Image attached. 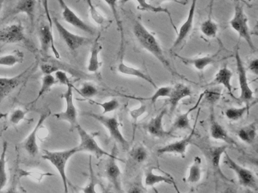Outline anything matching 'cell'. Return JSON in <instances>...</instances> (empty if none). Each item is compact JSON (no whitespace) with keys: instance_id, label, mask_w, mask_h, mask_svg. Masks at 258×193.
Masks as SVG:
<instances>
[{"instance_id":"obj_20","label":"cell","mask_w":258,"mask_h":193,"mask_svg":"<svg viewBox=\"0 0 258 193\" xmlns=\"http://www.w3.org/2000/svg\"><path fill=\"white\" fill-rule=\"evenodd\" d=\"M192 95V91L190 87L183 83H177L172 87L171 92L168 98L169 110L170 114L174 113L176 107L179 105L182 100L186 98H190Z\"/></svg>"},{"instance_id":"obj_28","label":"cell","mask_w":258,"mask_h":193,"mask_svg":"<svg viewBox=\"0 0 258 193\" xmlns=\"http://www.w3.org/2000/svg\"><path fill=\"white\" fill-rule=\"evenodd\" d=\"M36 0H19L13 8L10 15L25 14L29 18L31 24H34L35 18Z\"/></svg>"},{"instance_id":"obj_8","label":"cell","mask_w":258,"mask_h":193,"mask_svg":"<svg viewBox=\"0 0 258 193\" xmlns=\"http://www.w3.org/2000/svg\"><path fill=\"white\" fill-rule=\"evenodd\" d=\"M224 155L225 164L235 172L240 185L251 189L257 190V179L254 173L249 169L242 167L235 162L227 152H225Z\"/></svg>"},{"instance_id":"obj_35","label":"cell","mask_w":258,"mask_h":193,"mask_svg":"<svg viewBox=\"0 0 258 193\" xmlns=\"http://www.w3.org/2000/svg\"><path fill=\"white\" fill-rule=\"evenodd\" d=\"M57 84L56 79L53 74H45L42 77L41 85H40V90L37 93V98L34 101L31 103V104H34L37 101L40 99L43 95L49 91L54 85Z\"/></svg>"},{"instance_id":"obj_33","label":"cell","mask_w":258,"mask_h":193,"mask_svg":"<svg viewBox=\"0 0 258 193\" xmlns=\"http://www.w3.org/2000/svg\"><path fill=\"white\" fill-rule=\"evenodd\" d=\"M25 54L19 50H16L13 52L0 56V66L13 67L19 63H23Z\"/></svg>"},{"instance_id":"obj_7","label":"cell","mask_w":258,"mask_h":193,"mask_svg":"<svg viewBox=\"0 0 258 193\" xmlns=\"http://www.w3.org/2000/svg\"><path fill=\"white\" fill-rule=\"evenodd\" d=\"M236 63L237 74H238V84H239V100L242 102L250 104L253 99V91L249 85L247 81V70L240 56L239 48H235L233 54Z\"/></svg>"},{"instance_id":"obj_40","label":"cell","mask_w":258,"mask_h":193,"mask_svg":"<svg viewBox=\"0 0 258 193\" xmlns=\"http://www.w3.org/2000/svg\"><path fill=\"white\" fill-rule=\"evenodd\" d=\"M90 179L89 182L86 186L82 188V191L84 193H111L108 190L105 191H99L97 190V186L99 185L97 179H96V175H95L94 170L92 167L91 158H90Z\"/></svg>"},{"instance_id":"obj_16","label":"cell","mask_w":258,"mask_h":193,"mask_svg":"<svg viewBox=\"0 0 258 193\" xmlns=\"http://www.w3.org/2000/svg\"><path fill=\"white\" fill-rule=\"evenodd\" d=\"M49 115H50V111L46 112V113H43V114L40 115L34 129L22 143V146H23L24 149L31 156L34 157L38 154L39 146L38 143H37V134H38L39 131H40L41 127H43L45 121L49 117Z\"/></svg>"},{"instance_id":"obj_43","label":"cell","mask_w":258,"mask_h":193,"mask_svg":"<svg viewBox=\"0 0 258 193\" xmlns=\"http://www.w3.org/2000/svg\"><path fill=\"white\" fill-rule=\"evenodd\" d=\"M222 96V89L216 86H211L204 91L203 99L209 105L213 106L218 102Z\"/></svg>"},{"instance_id":"obj_11","label":"cell","mask_w":258,"mask_h":193,"mask_svg":"<svg viewBox=\"0 0 258 193\" xmlns=\"http://www.w3.org/2000/svg\"><path fill=\"white\" fill-rule=\"evenodd\" d=\"M57 1L61 9V16H62L63 20L67 24H69L75 28L82 30L88 34H94V29L87 24L81 17L78 16L76 12L69 7V5L66 3L64 0H57Z\"/></svg>"},{"instance_id":"obj_27","label":"cell","mask_w":258,"mask_h":193,"mask_svg":"<svg viewBox=\"0 0 258 193\" xmlns=\"http://www.w3.org/2000/svg\"><path fill=\"white\" fill-rule=\"evenodd\" d=\"M99 39H100V34H99L97 38L95 39L90 49V57L87 63V70L92 73L97 72L102 66V62L99 60V54L102 51V45Z\"/></svg>"},{"instance_id":"obj_24","label":"cell","mask_w":258,"mask_h":193,"mask_svg":"<svg viewBox=\"0 0 258 193\" xmlns=\"http://www.w3.org/2000/svg\"><path fill=\"white\" fill-rule=\"evenodd\" d=\"M232 76H233V73H232V71L227 66H223L219 69L212 81H210L206 86H208V87L217 85L223 86L227 90L230 96L232 98H235L233 94V87H232V83H231Z\"/></svg>"},{"instance_id":"obj_57","label":"cell","mask_w":258,"mask_h":193,"mask_svg":"<svg viewBox=\"0 0 258 193\" xmlns=\"http://www.w3.org/2000/svg\"><path fill=\"white\" fill-rule=\"evenodd\" d=\"M153 190L154 191H155V193H160L159 191H158V189H157L156 188H155V187H153Z\"/></svg>"},{"instance_id":"obj_48","label":"cell","mask_w":258,"mask_h":193,"mask_svg":"<svg viewBox=\"0 0 258 193\" xmlns=\"http://www.w3.org/2000/svg\"><path fill=\"white\" fill-rule=\"evenodd\" d=\"M27 111L22 108H17L12 112L10 116V122L13 125H17L26 119Z\"/></svg>"},{"instance_id":"obj_32","label":"cell","mask_w":258,"mask_h":193,"mask_svg":"<svg viewBox=\"0 0 258 193\" xmlns=\"http://www.w3.org/2000/svg\"><path fill=\"white\" fill-rule=\"evenodd\" d=\"M238 138L247 144H252L256 140L257 135V126L256 122H252L240 128L237 132Z\"/></svg>"},{"instance_id":"obj_26","label":"cell","mask_w":258,"mask_h":193,"mask_svg":"<svg viewBox=\"0 0 258 193\" xmlns=\"http://www.w3.org/2000/svg\"><path fill=\"white\" fill-rule=\"evenodd\" d=\"M117 71L120 74L123 75H128V76L137 77V78H141L144 80L146 82L149 83V84L152 86L155 89L158 88L156 83L154 81L153 78L150 75L146 74L144 71L141 70L138 68L134 67V66H129L126 64L123 61V59L120 60V63L117 65Z\"/></svg>"},{"instance_id":"obj_54","label":"cell","mask_w":258,"mask_h":193,"mask_svg":"<svg viewBox=\"0 0 258 193\" xmlns=\"http://www.w3.org/2000/svg\"><path fill=\"white\" fill-rule=\"evenodd\" d=\"M161 2H175V3H179V4L185 5V3H182L181 1H178V0H161Z\"/></svg>"},{"instance_id":"obj_15","label":"cell","mask_w":258,"mask_h":193,"mask_svg":"<svg viewBox=\"0 0 258 193\" xmlns=\"http://www.w3.org/2000/svg\"><path fill=\"white\" fill-rule=\"evenodd\" d=\"M196 123H195L194 126L191 128V132L179 140L173 142V143H169L165 145L162 147L159 148L157 151L158 155H164V154H176V155H180L182 158H185V154H186L187 148L189 146L191 140H192L193 136L196 131Z\"/></svg>"},{"instance_id":"obj_42","label":"cell","mask_w":258,"mask_h":193,"mask_svg":"<svg viewBox=\"0 0 258 193\" xmlns=\"http://www.w3.org/2000/svg\"><path fill=\"white\" fill-rule=\"evenodd\" d=\"M55 176L54 173H49V172H43L40 170H26L25 169H19V178L29 177L37 182H41L43 179L46 176Z\"/></svg>"},{"instance_id":"obj_44","label":"cell","mask_w":258,"mask_h":193,"mask_svg":"<svg viewBox=\"0 0 258 193\" xmlns=\"http://www.w3.org/2000/svg\"><path fill=\"white\" fill-rule=\"evenodd\" d=\"M80 95L85 99H91L99 93L97 87L93 83L86 81L81 84V87L76 89Z\"/></svg>"},{"instance_id":"obj_9","label":"cell","mask_w":258,"mask_h":193,"mask_svg":"<svg viewBox=\"0 0 258 193\" xmlns=\"http://www.w3.org/2000/svg\"><path fill=\"white\" fill-rule=\"evenodd\" d=\"M52 24L55 25L60 38L64 41L68 48L72 51H77L78 48L90 42V39L88 38L69 31L57 18H52Z\"/></svg>"},{"instance_id":"obj_25","label":"cell","mask_w":258,"mask_h":193,"mask_svg":"<svg viewBox=\"0 0 258 193\" xmlns=\"http://www.w3.org/2000/svg\"><path fill=\"white\" fill-rule=\"evenodd\" d=\"M204 92H202L200 95H199V100H198L196 104L193 106L191 108H190L188 111L185 113H182V114L179 115L175 119L174 122H173V125H172L171 128L169 130L170 133H173V131H177V130H191V123H190L189 116L195 110L199 108V105H200L201 102L203 100Z\"/></svg>"},{"instance_id":"obj_4","label":"cell","mask_w":258,"mask_h":193,"mask_svg":"<svg viewBox=\"0 0 258 193\" xmlns=\"http://www.w3.org/2000/svg\"><path fill=\"white\" fill-rule=\"evenodd\" d=\"M84 114L93 118V119L98 121L99 123L102 124L109 133L111 139L115 140L125 150H129V142L126 140L124 136L122 134L120 129V123H119L118 119L116 116H111L110 117V116H106L105 115L97 114V113H84Z\"/></svg>"},{"instance_id":"obj_45","label":"cell","mask_w":258,"mask_h":193,"mask_svg":"<svg viewBox=\"0 0 258 193\" xmlns=\"http://www.w3.org/2000/svg\"><path fill=\"white\" fill-rule=\"evenodd\" d=\"M90 101L93 103V104H95V105L102 107V110H103V112L102 113V115L115 111L120 107V103L115 98H113V99L102 103L96 102V101H91V100H90Z\"/></svg>"},{"instance_id":"obj_14","label":"cell","mask_w":258,"mask_h":193,"mask_svg":"<svg viewBox=\"0 0 258 193\" xmlns=\"http://www.w3.org/2000/svg\"><path fill=\"white\" fill-rule=\"evenodd\" d=\"M117 147L114 146L112 152L108 156V160L105 166V175L116 191L121 192V170L117 163Z\"/></svg>"},{"instance_id":"obj_22","label":"cell","mask_w":258,"mask_h":193,"mask_svg":"<svg viewBox=\"0 0 258 193\" xmlns=\"http://www.w3.org/2000/svg\"><path fill=\"white\" fill-rule=\"evenodd\" d=\"M209 131L210 135L214 140H220V141L224 142L226 144L230 145V146H236L235 140L229 135L223 125H220L217 122L213 110L211 113V117H210Z\"/></svg>"},{"instance_id":"obj_36","label":"cell","mask_w":258,"mask_h":193,"mask_svg":"<svg viewBox=\"0 0 258 193\" xmlns=\"http://www.w3.org/2000/svg\"><path fill=\"white\" fill-rule=\"evenodd\" d=\"M8 149V143L4 142L3 150L0 155V192L7 185L8 181V175L7 172V153Z\"/></svg>"},{"instance_id":"obj_37","label":"cell","mask_w":258,"mask_h":193,"mask_svg":"<svg viewBox=\"0 0 258 193\" xmlns=\"http://www.w3.org/2000/svg\"><path fill=\"white\" fill-rule=\"evenodd\" d=\"M201 32L202 35L208 39H214L218 33V24L211 18V15L201 24Z\"/></svg>"},{"instance_id":"obj_2","label":"cell","mask_w":258,"mask_h":193,"mask_svg":"<svg viewBox=\"0 0 258 193\" xmlns=\"http://www.w3.org/2000/svg\"><path fill=\"white\" fill-rule=\"evenodd\" d=\"M79 152L78 146L61 151L43 150L42 158L49 161L56 169L61 176L64 187V193H69V179L66 174V167L70 158Z\"/></svg>"},{"instance_id":"obj_12","label":"cell","mask_w":258,"mask_h":193,"mask_svg":"<svg viewBox=\"0 0 258 193\" xmlns=\"http://www.w3.org/2000/svg\"><path fill=\"white\" fill-rule=\"evenodd\" d=\"M197 1L198 0H191V6H190L189 10H188L186 19L182 23V25L179 27V30L176 32L177 36L173 42V46L171 47V51L180 46L185 41H186L189 35L191 34L193 30V26H194Z\"/></svg>"},{"instance_id":"obj_29","label":"cell","mask_w":258,"mask_h":193,"mask_svg":"<svg viewBox=\"0 0 258 193\" xmlns=\"http://www.w3.org/2000/svg\"><path fill=\"white\" fill-rule=\"evenodd\" d=\"M131 1H135L138 3V9L143 12H152V13H164L167 14L170 18V22H171L172 26L175 29L176 32V28L173 24V19H172L171 14L169 12L168 9L165 8L161 7V6H155L151 3H148L147 0H120V3L121 4H126Z\"/></svg>"},{"instance_id":"obj_30","label":"cell","mask_w":258,"mask_h":193,"mask_svg":"<svg viewBox=\"0 0 258 193\" xmlns=\"http://www.w3.org/2000/svg\"><path fill=\"white\" fill-rule=\"evenodd\" d=\"M145 185L146 187H153L159 183H167L174 185V181L171 178L164 175L157 174L154 171L153 167H149L145 172Z\"/></svg>"},{"instance_id":"obj_46","label":"cell","mask_w":258,"mask_h":193,"mask_svg":"<svg viewBox=\"0 0 258 193\" xmlns=\"http://www.w3.org/2000/svg\"><path fill=\"white\" fill-rule=\"evenodd\" d=\"M146 105L143 103H141L138 107L130 110V116L134 122V136L135 135L136 128H137V122L141 116H143L146 113Z\"/></svg>"},{"instance_id":"obj_18","label":"cell","mask_w":258,"mask_h":193,"mask_svg":"<svg viewBox=\"0 0 258 193\" xmlns=\"http://www.w3.org/2000/svg\"><path fill=\"white\" fill-rule=\"evenodd\" d=\"M40 70L45 74H53L58 70L64 71L66 72H69L71 74L76 75L78 74V71L74 68L71 67L69 65L61 62L59 59L54 58V57H49V55L42 58L41 63L40 65Z\"/></svg>"},{"instance_id":"obj_51","label":"cell","mask_w":258,"mask_h":193,"mask_svg":"<svg viewBox=\"0 0 258 193\" xmlns=\"http://www.w3.org/2000/svg\"><path fill=\"white\" fill-rule=\"evenodd\" d=\"M126 193H147V191L141 182H136L130 186Z\"/></svg>"},{"instance_id":"obj_17","label":"cell","mask_w":258,"mask_h":193,"mask_svg":"<svg viewBox=\"0 0 258 193\" xmlns=\"http://www.w3.org/2000/svg\"><path fill=\"white\" fill-rule=\"evenodd\" d=\"M227 148V145H222V146H211L205 150L208 162L210 163V165L214 173L219 175L222 179H226V180H229V179L222 171L221 167H220V161H221L222 155L225 153V152H226Z\"/></svg>"},{"instance_id":"obj_56","label":"cell","mask_w":258,"mask_h":193,"mask_svg":"<svg viewBox=\"0 0 258 193\" xmlns=\"http://www.w3.org/2000/svg\"><path fill=\"white\" fill-rule=\"evenodd\" d=\"M235 1H238L240 2V3H244V4L247 5V2H246L245 0H234V2Z\"/></svg>"},{"instance_id":"obj_13","label":"cell","mask_w":258,"mask_h":193,"mask_svg":"<svg viewBox=\"0 0 258 193\" xmlns=\"http://www.w3.org/2000/svg\"><path fill=\"white\" fill-rule=\"evenodd\" d=\"M38 36L40 39V52L43 57L49 55V51L51 48L55 58L60 59V54L57 50L54 40L53 30L50 28L49 24H42L40 26Z\"/></svg>"},{"instance_id":"obj_10","label":"cell","mask_w":258,"mask_h":193,"mask_svg":"<svg viewBox=\"0 0 258 193\" xmlns=\"http://www.w3.org/2000/svg\"><path fill=\"white\" fill-rule=\"evenodd\" d=\"M28 41L25 27L21 22L13 23L0 30V42L4 44L25 43Z\"/></svg>"},{"instance_id":"obj_1","label":"cell","mask_w":258,"mask_h":193,"mask_svg":"<svg viewBox=\"0 0 258 193\" xmlns=\"http://www.w3.org/2000/svg\"><path fill=\"white\" fill-rule=\"evenodd\" d=\"M133 32L136 39L142 48L152 54L170 73L179 77H183L172 67L170 62L166 58L162 48L155 36L140 21L134 22Z\"/></svg>"},{"instance_id":"obj_34","label":"cell","mask_w":258,"mask_h":193,"mask_svg":"<svg viewBox=\"0 0 258 193\" xmlns=\"http://www.w3.org/2000/svg\"><path fill=\"white\" fill-rule=\"evenodd\" d=\"M202 159H201L200 157H195L192 164L188 169L186 182L191 184L199 182L202 179Z\"/></svg>"},{"instance_id":"obj_49","label":"cell","mask_w":258,"mask_h":193,"mask_svg":"<svg viewBox=\"0 0 258 193\" xmlns=\"http://www.w3.org/2000/svg\"><path fill=\"white\" fill-rule=\"evenodd\" d=\"M55 79H56L57 84H61V85L68 86L72 84L67 72L62 70H58L55 72Z\"/></svg>"},{"instance_id":"obj_6","label":"cell","mask_w":258,"mask_h":193,"mask_svg":"<svg viewBox=\"0 0 258 193\" xmlns=\"http://www.w3.org/2000/svg\"><path fill=\"white\" fill-rule=\"evenodd\" d=\"M75 128L79 135L80 143L78 146L79 152H88L95 155L97 158H102L105 155L109 156L110 154L99 146L93 134L87 132L80 124H78Z\"/></svg>"},{"instance_id":"obj_41","label":"cell","mask_w":258,"mask_h":193,"mask_svg":"<svg viewBox=\"0 0 258 193\" xmlns=\"http://www.w3.org/2000/svg\"><path fill=\"white\" fill-rule=\"evenodd\" d=\"M87 3L88 5L90 18L93 20V22L96 23L97 25L102 26V27L106 26L108 24V20L98 10L97 8L93 4V1L87 0Z\"/></svg>"},{"instance_id":"obj_53","label":"cell","mask_w":258,"mask_h":193,"mask_svg":"<svg viewBox=\"0 0 258 193\" xmlns=\"http://www.w3.org/2000/svg\"><path fill=\"white\" fill-rule=\"evenodd\" d=\"M1 193H18L17 188H16V185L15 184H13L8 189L6 190V191H3Z\"/></svg>"},{"instance_id":"obj_21","label":"cell","mask_w":258,"mask_h":193,"mask_svg":"<svg viewBox=\"0 0 258 193\" xmlns=\"http://www.w3.org/2000/svg\"><path fill=\"white\" fill-rule=\"evenodd\" d=\"M166 109L160 112L156 116L152 118L146 125V129L151 136L157 138H164L165 137L171 135V133L169 131H166L163 125V120L164 116L167 114Z\"/></svg>"},{"instance_id":"obj_5","label":"cell","mask_w":258,"mask_h":193,"mask_svg":"<svg viewBox=\"0 0 258 193\" xmlns=\"http://www.w3.org/2000/svg\"><path fill=\"white\" fill-rule=\"evenodd\" d=\"M61 98L66 101V110L61 113H55L54 117L58 120L69 122L72 131L79 124L78 119V112L74 101V86L72 83L67 86V90L62 93Z\"/></svg>"},{"instance_id":"obj_38","label":"cell","mask_w":258,"mask_h":193,"mask_svg":"<svg viewBox=\"0 0 258 193\" xmlns=\"http://www.w3.org/2000/svg\"><path fill=\"white\" fill-rule=\"evenodd\" d=\"M251 106H253V104H247V105L242 107H230L226 109L225 110V116L229 120L237 122L245 116Z\"/></svg>"},{"instance_id":"obj_3","label":"cell","mask_w":258,"mask_h":193,"mask_svg":"<svg viewBox=\"0 0 258 193\" xmlns=\"http://www.w3.org/2000/svg\"><path fill=\"white\" fill-rule=\"evenodd\" d=\"M234 6H235L234 15L229 21V25L232 27V30L238 33L240 39H244L250 47V49L252 51H255L256 48H255L248 27V18L244 13V7L241 5V3L238 1H235Z\"/></svg>"},{"instance_id":"obj_47","label":"cell","mask_w":258,"mask_h":193,"mask_svg":"<svg viewBox=\"0 0 258 193\" xmlns=\"http://www.w3.org/2000/svg\"><path fill=\"white\" fill-rule=\"evenodd\" d=\"M172 86H163V87H158L155 90V93L149 98V101L152 104H155L158 100L160 98H169L170 92H171Z\"/></svg>"},{"instance_id":"obj_52","label":"cell","mask_w":258,"mask_h":193,"mask_svg":"<svg viewBox=\"0 0 258 193\" xmlns=\"http://www.w3.org/2000/svg\"><path fill=\"white\" fill-rule=\"evenodd\" d=\"M246 70H248L251 73L254 74L255 75H258V59L254 58L249 62Z\"/></svg>"},{"instance_id":"obj_50","label":"cell","mask_w":258,"mask_h":193,"mask_svg":"<svg viewBox=\"0 0 258 193\" xmlns=\"http://www.w3.org/2000/svg\"><path fill=\"white\" fill-rule=\"evenodd\" d=\"M42 6H43V10H44L45 15L46 19L49 22V27L53 30V24H52V17L51 16L50 12H49V0H41Z\"/></svg>"},{"instance_id":"obj_55","label":"cell","mask_w":258,"mask_h":193,"mask_svg":"<svg viewBox=\"0 0 258 193\" xmlns=\"http://www.w3.org/2000/svg\"><path fill=\"white\" fill-rule=\"evenodd\" d=\"M4 0H0V12L2 11L3 7H4Z\"/></svg>"},{"instance_id":"obj_23","label":"cell","mask_w":258,"mask_h":193,"mask_svg":"<svg viewBox=\"0 0 258 193\" xmlns=\"http://www.w3.org/2000/svg\"><path fill=\"white\" fill-rule=\"evenodd\" d=\"M29 69L22 72V73L13 77H0V106L6 98L12 92L14 91L16 87H19L22 82V78L25 76Z\"/></svg>"},{"instance_id":"obj_58","label":"cell","mask_w":258,"mask_h":193,"mask_svg":"<svg viewBox=\"0 0 258 193\" xmlns=\"http://www.w3.org/2000/svg\"><path fill=\"white\" fill-rule=\"evenodd\" d=\"M77 193H81V192H77Z\"/></svg>"},{"instance_id":"obj_19","label":"cell","mask_w":258,"mask_h":193,"mask_svg":"<svg viewBox=\"0 0 258 193\" xmlns=\"http://www.w3.org/2000/svg\"><path fill=\"white\" fill-rule=\"evenodd\" d=\"M219 53L220 51H217L216 54H211V55L203 56V57H193V58H189V57H182L179 56V54H174L177 58H179L182 63L185 65L188 66H191L194 67L196 70L202 71L205 70L208 66L214 64V63L220 61V59L218 58Z\"/></svg>"},{"instance_id":"obj_31","label":"cell","mask_w":258,"mask_h":193,"mask_svg":"<svg viewBox=\"0 0 258 193\" xmlns=\"http://www.w3.org/2000/svg\"><path fill=\"white\" fill-rule=\"evenodd\" d=\"M107 5H108L109 9L112 12L113 16L115 20L116 24H117V29L120 33V52L122 56L123 54V48H124V35H123V24H122L121 19H120V14L118 12V3L119 0H103Z\"/></svg>"},{"instance_id":"obj_39","label":"cell","mask_w":258,"mask_h":193,"mask_svg":"<svg viewBox=\"0 0 258 193\" xmlns=\"http://www.w3.org/2000/svg\"><path fill=\"white\" fill-rule=\"evenodd\" d=\"M149 152L143 145H136L130 150V156L137 164H143L149 158Z\"/></svg>"}]
</instances>
